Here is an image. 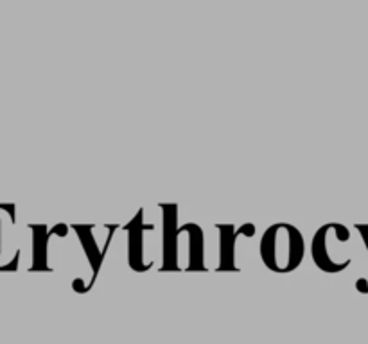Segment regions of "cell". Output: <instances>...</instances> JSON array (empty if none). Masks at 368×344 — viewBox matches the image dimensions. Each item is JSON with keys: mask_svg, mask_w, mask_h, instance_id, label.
<instances>
[{"mask_svg": "<svg viewBox=\"0 0 368 344\" xmlns=\"http://www.w3.org/2000/svg\"><path fill=\"white\" fill-rule=\"evenodd\" d=\"M216 228H218L219 233H221V239H219V242H221V246H219V260H221V262H219L218 271H237L234 262L235 239H237L239 235L254 237L255 226L251 223H248L239 228V230H235L232 224H216Z\"/></svg>", "mask_w": 368, "mask_h": 344, "instance_id": "4", "label": "cell"}, {"mask_svg": "<svg viewBox=\"0 0 368 344\" xmlns=\"http://www.w3.org/2000/svg\"><path fill=\"white\" fill-rule=\"evenodd\" d=\"M33 230V266L29 271H51L47 263V242L51 235L67 237L69 235V226L63 223L56 224L53 230H47L45 224H29Z\"/></svg>", "mask_w": 368, "mask_h": 344, "instance_id": "3", "label": "cell"}, {"mask_svg": "<svg viewBox=\"0 0 368 344\" xmlns=\"http://www.w3.org/2000/svg\"><path fill=\"white\" fill-rule=\"evenodd\" d=\"M164 212V266L162 271H180L178 268V205L160 202Z\"/></svg>", "mask_w": 368, "mask_h": 344, "instance_id": "2", "label": "cell"}, {"mask_svg": "<svg viewBox=\"0 0 368 344\" xmlns=\"http://www.w3.org/2000/svg\"><path fill=\"white\" fill-rule=\"evenodd\" d=\"M0 226H2V223H0ZM0 253H2V247H0Z\"/></svg>", "mask_w": 368, "mask_h": 344, "instance_id": "13", "label": "cell"}, {"mask_svg": "<svg viewBox=\"0 0 368 344\" xmlns=\"http://www.w3.org/2000/svg\"><path fill=\"white\" fill-rule=\"evenodd\" d=\"M142 217H144V210L140 208L133 221L124 226V230H128V233H130V268L137 273L150 271L153 266V263H144V252H142L144 237L142 235H144V231L155 230V226L142 223Z\"/></svg>", "mask_w": 368, "mask_h": 344, "instance_id": "5", "label": "cell"}, {"mask_svg": "<svg viewBox=\"0 0 368 344\" xmlns=\"http://www.w3.org/2000/svg\"><path fill=\"white\" fill-rule=\"evenodd\" d=\"M178 231H187L190 237V252H189V268L187 271H205L203 263V230L202 226L195 223H187L183 226H178Z\"/></svg>", "mask_w": 368, "mask_h": 344, "instance_id": "8", "label": "cell"}, {"mask_svg": "<svg viewBox=\"0 0 368 344\" xmlns=\"http://www.w3.org/2000/svg\"><path fill=\"white\" fill-rule=\"evenodd\" d=\"M356 230H360L361 237H363V240H364V246H367V252H368V224H356Z\"/></svg>", "mask_w": 368, "mask_h": 344, "instance_id": "9", "label": "cell"}, {"mask_svg": "<svg viewBox=\"0 0 368 344\" xmlns=\"http://www.w3.org/2000/svg\"><path fill=\"white\" fill-rule=\"evenodd\" d=\"M72 230H76L77 237H79V240H81L83 249H85L86 253V259H88L90 266H92L93 278H92V284H90V287H92V285L96 284V280H98L99 269H101V263H103L101 252H99L98 244H96V240H93V235H92L93 226L92 224H72Z\"/></svg>", "mask_w": 368, "mask_h": 344, "instance_id": "7", "label": "cell"}, {"mask_svg": "<svg viewBox=\"0 0 368 344\" xmlns=\"http://www.w3.org/2000/svg\"><path fill=\"white\" fill-rule=\"evenodd\" d=\"M356 289L360 292H363V294H368V282L364 278H360L356 282Z\"/></svg>", "mask_w": 368, "mask_h": 344, "instance_id": "12", "label": "cell"}, {"mask_svg": "<svg viewBox=\"0 0 368 344\" xmlns=\"http://www.w3.org/2000/svg\"><path fill=\"white\" fill-rule=\"evenodd\" d=\"M72 287H74V291L76 292H86V287H85V282H83L81 278H76L72 282Z\"/></svg>", "mask_w": 368, "mask_h": 344, "instance_id": "10", "label": "cell"}, {"mask_svg": "<svg viewBox=\"0 0 368 344\" xmlns=\"http://www.w3.org/2000/svg\"><path fill=\"white\" fill-rule=\"evenodd\" d=\"M332 230V223L324 224L320 228L318 231L313 237V246H311V253H313V260L318 266L320 269L324 273H329V275H336V273H341L350 266L352 260L347 259L343 262H334V260L329 256L327 253V235L329 231Z\"/></svg>", "mask_w": 368, "mask_h": 344, "instance_id": "6", "label": "cell"}, {"mask_svg": "<svg viewBox=\"0 0 368 344\" xmlns=\"http://www.w3.org/2000/svg\"><path fill=\"white\" fill-rule=\"evenodd\" d=\"M303 253V237L293 224H273L264 231L261 239V259L264 266L279 275L295 271L302 263Z\"/></svg>", "mask_w": 368, "mask_h": 344, "instance_id": "1", "label": "cell"}, {"mask_svg": "<svg viewBox=\"0 0 368 344\" xmlns=\"http://www.w3.org/2000/svg\"><path fill=\"white\" fill-rule=\"evenodd\" d=\"M0 210L8 212L9 217H11V223L17 221V217H15V205H0Z\"/></svg>", "mask_w": 368, "mask_h": 344, "instance_id": "11", "label": "cell"}]
</instances>
